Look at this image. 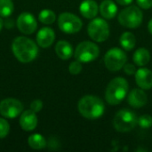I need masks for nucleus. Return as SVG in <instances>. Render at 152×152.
Listing matches in <instances>:
<instances>
[{"label": "nucleus", "instance_id": "1", "mask_svg": "<svg viewBox=\"0 0 152 152\" xmlns=\"http://www.w3.org/2000/svg\"><path fill=\"white\" fill-rule=\"evenodd\" d=\"M12 51L15 58L22 63L34 61L38 54L37 44L26 37H17L12 41Z\"/></svg>", "mask_w": 152, "mask_h": 152}, {"label": "nucleus", "instance_id": "2", "mask_svg": "<svg viewBox=\"0 0 152 152\" xmlns=\"http://www.w3.org/2000/svg\"><path fill=\"white\" fill-rule=\"evenodd\" d=\"M77 109L79 113L85 118L96 119L103 115L105 106L99 97L94 95H86L78 102Z\"/></svg>", "mask_w": 152, "mask_h": 152}, {"label": "nucleus", "instance_id": "3", "mask_svg": "<svg viewBox=\"0 0 152 152\" xmlns=\"http://www.w3.org/2000/svg\"><path fill=\"white\" fill-rule=\"evenodd\" d=\"M128 89H129V85L125 78L115 77L109 83L106 88V92H105L106 102L110 105L119 104L127 95Z\"/></svg>", "mask_w": 152, "mask_h": 152}, {"label": "nucleus", "instance_id": "4", "mask_svg": "<svg viewBox=\"0 0 152 152\" xmlns=\"http://www.w3.org/2000/svg\"><path fill=\"white\" fill-rule=\"evenodd\" d=\"M138 124L136 114L128 109L120 110L114 118L113 125L115 129L119 133H127L132 131Z\"/></svg>", "mask_w": 152, "mask_h": 152}, {"label": "nucleus", "instance_id": "5", "mask_svg": "<svg viewBox=\"0 0 152 152\" xmlns=\"http://www.w3.org/2000/svg\"><path fill=\"white\" fill-rule=\"evenodd\" d=\"M143 19L142 12L135 5H130L120 12L118 14L119 23L128 28H135L139 27Z\"/></svg>", "mask_w": 152, "mask_h": 152}, {"label": "nucleus", "instance_id": "6", "mask_svg": "<svg viewBox=\"0 0 152 152\" xmlns=\"http://www.w3.org/2000/svg\"><path fill=\"white\" fill-rule=\"evenodd\" d=\"M100 54V49L98 45L90 41H84L78 44L77 46L74 55L77 61L87 63L94 61Z\"/></svg>", "mask_w": 152, "mask_h": 152}, {"label": "nucleus", "instance_id": "7", "mask_svg": "<svg viewBox=\"0 0 152 152\" xmlns=\"http://www.w3.org/2000/svg\"><path fill=\"white\" fill-rule=\"evenodd\" d=\"M87 32L93 40L100 43L108 39L110 36V28L106 20L101 18H95L89 23Z\"/></svg>", "mask_w": 152, "mask_h": 152}, {"label": "nucleus", "instance_id": "8", "mask_svg": "<svg viewBox=\"0 0 152 152\" xmlns=\"http://www.w3.org/2000/svg\"><path fill=\"white\" fill-rule=\"evenodd\" d=\"M58 26L66 34H75L80 31L82 20L77 15L70 12H62L58 17Z\"/></svg>", "mask_w": 152, "mask_h": 152}, {"label": "nucleus", "instance_id": "9", "mask_svg": "<svg viewBox=\"0 0 152 152\" xmlns=\"http://www.w3.org/2000/svg\"><path fill=\"white\" fill-rule=\"evenodd\" d=\"M127 61V56L123 50L119 48H111L104 56V63L106 68L110 71L120 70Z\"/></svg>", "mask_w": 152, "mask_h": 152}, {"label": "nucleus", "instance_id": "10", "mask_svg": "<svg viewBox=\"0 0 152 152\" xmlns=\"http://www.w3.org/2000/svg\"><path fill=\"white\" fill-rule=\"evenodd\" d=\"M23 110L22 103L14 98H7L0 102V114L6 118H15Z\"/></svg>", "mask_w": 152, "mask_h": 152}, {"label": "nucleus", "instance_id": "11", "mask_svg": "<svg viewBox=\"0 0 152 152\" xmlns=\"http://www.w3.org/2000/svg\"><path fill=\"white\" fill-rule=\"evenodd\" d=\"M16 24L18 29L25 35L33 34L37 28V23L34 15L27 12H22L19 15Z\"/></svg>", "mask_w": 152, "mask_h": 152}, {"label": "nucleus", "instance_id": "12", "mask_svg": "<svg viewBox=\"0 0 152 152\" xmlns=\"http://www.w3.org/2000/svg\"><path fill=\"white\" fill-rule=\"evenodd\" d=\"M37 45L42 48H47L53 45L55 39V33L53 28L45 27L39 29L36 37Z\"/></svg>", "mask_w": 152, "mask_h": 152}, {"label": "nucleus", "instance_id": "13", "mask_svg": "<svg viewBox=\"0 0 152 152\" xmlns=\"http://www.w3.org/2000/svg\"><path fill=\"white\" fill-rule=\"evenodd\" d=\"M20 126L26 132L33 131L37 126V118L36 112L31 110L21 112L20 117Z\"/></svg>", "mask_w": 152, "mask_h": 152}, {"label": "nucleus", "instance_id": "14", "mask_svg": "<svg viewBox=\"0 0 152 152\" xmlns=\"http://www.w3.org/2000/svg\"><path fill=\"white\" fill-rule=\"evenodd\" d=\"M135 81L138 86L144 90L152 88V71L146 68H141L135 72Z\"/></svg>", "mask_w": 152, "mask_h": 152}, {"label": "nucleus", "instance_id": "15", "mask_svg": "<svg viewBox=\"0 0 152 152\" xmlns=\"http://www.w3.org/2000/svg\"><path fill=\"white\" fill-rule=\"evenodd\" d=\"M147 94L142 89H133L127 97L128 104L133 108H142L147 103Z\"/></svg>", "mask_w": 152, "mask_h": 152}, {"label": "nucleus", "instance_id": "16", "mask_svg": "<svg viewBox=\"0 0 152 152\" xmlns=\"http://www.w3.org/2000/svg\"><path fill=\"white\" fill-rule=\"evenodd\" d=\"M80 13L86 19L95 18L98 14V5L94 0H84L79 6Z\"/></svg>", "mask_w": 152, "mask_h": 152}, {"label": "nucleus", "instance_id": "17", "mask_svg": "<svg viewBox=\"0 0 152 152\" xmlns=\"http://www.w3.org/2000/svg\"><path fill=\"white\" fill-rule=\"evenodd\" d=\"M55 53L60 59L65 61L69 60L73 55V48L69 42L65 40H61L57 42L55 45Z\"/></svg>", "mask_w": 152, "mask_h": 152}, {"label": "nucleus", "instance_id": "18", "mask_svg": "<svg viewBox=\"0 0 152 152\" xmlns=\"http://www.w3.org/2000/svg\"><path fill=\"white\" fill-rule=\"evenodd\" d=\"M102 16L105 19H113L118 12V6L112 0H104L99 7Z\"/></svg>", "mask_w": 152, "mask_h": 152}, {"label": "nucleus", "instance_id": "19", "mask_svg": "<svg viewBox=\"0 0 152 152\" xmlns=\"http://www.w3.org/2000/svg\"><path fill=\"white\" fill-rule=\"evenodd\" d=\"M133 59L136 65L142 67L149 63V61L151 60V53L145 48H139L134 53Z\"/></svg>", "mask_w": 152, "mask_h": 152}, {"label": "nucleus", "instance_id": "20", "mask_svg": "<svg viewBox=\"0 0 152 152\" xmlns=\"http://www.w3.org/2000/svg\"><path fill=\"white\" fill-rule=\"evenodd\" d=\"M121 46L126 50V51H130L134 49L136 44V38L135 36L131 33V32H125L121 35L120 39H119Z\"/></svg>", "mask_w": 152, "mask_h": 152}, {"label": "nucleus", "instance_id": "21", "mask_svg": "<svg viewBox=\"0 0 152 152\" xmlns=\"http://www.w3.org/2000/svg\"><path fill=\"white\" fill-rule=\"evenodd\" d=\"M28 143L33 150H42L46 147V141L40 134H33L28 139Z\"/></svg>", "mask_w": 152, "mask_h": 152}, {"label": "nucleus", "instance_id": "22", "mask_svg": "<svg viewBox=\"0 0 152 152\" xmlns=\"http://www.w3.org/2000/svg\"><path fill=\"white\" fill-rule=\"evenodd\" d=\"M38 20L43 24L49 25V24H53L55 21L56 15H55V13L52 10H50V9H44V10H42L39 12Z\"/></svg>", "mask_w": 152, "mask_h": 152}, {"label": "nucleus", "instance_id": "23", "mask_svg": "<svg viewBox=\"0 0 152 152\" xmlns=\"http://www.w3.org/2000/svg\"><path fill=\"white\" fill-rule=\"evenodd\" d=\"M14 9V5L12 0H0V16L9 17Z\"/></svg>", "mask_w": 152, "mask_h": 152}, {"label": "nucleus", "instance_id": "24", "mask_svg": "<svg viewBox=\"0 0 152 152\" xmlns=\"http://www.w3.org/2000/svg\"><path fill=\"white\" fill-rule=\"evenodd\" d=\"M138 125L142 128H150L152 126V117L151 115L145 114L138 118Z\"/></svg>", "mask_w": 152, "mask_h": 152}, {"label": "nucleus", "instance_id": "25", "mask_svg": "<svg viewBox=\"0 0 152 152\" xmlns=\"http://www.w3.org/2000/svg\"><path fill=\"white\" fill-rule=\"evenodd\" d=\"M10 131V126L6 119L0 118V139H4Z\"/></svg>", "mask_w": 152, "mask_h": 152}, {"label": "nucleus", "instance_id": "26", "mask_svg": "<svg viewBox=\"0 0 152 152\" xmlns=\"http://www.w3.org/2000/svg\"><path fill=\"white\" fill-rule=\"evenodd\" d=\"M69 70L70 74H72V75H78L82 70L81 62L78 61H72L69 66Z\"/></svg>", "mask_w": 152, "mask_h": 152}, {"label": "nucleus", "instance_id": "27", "mask_svg": "<svg viewBox=\"0 0 152 152\" xmlns=\"http://www.w3.org/2000/svg\"><path fill=\"white\" fill-rule=\"evenodd\" d=\"M43 109V102L41 100H35L30 103V110L34 112H39Z\"/></svg>", "mask_w": 152, "mask_h": 152}, {"label": "nucleus", "instance_id": "28", "mask_svg": "<svg viewBox=\"0 0 152 152\" xmlns=\"http://www.w3.org/2000/svg\"><path fill=\"white\" fill-rule=\"evenodd\" d=\"M123 68H124V71L126 75H134L136 72L135 66L133 64H125Z\"/></svg>", "mask_w": 152, "mask_h": 152}, {"label": "nucleus", "instance_id": "29", "mask_svg": "<svg viewBox=\"0 0 152 152\" xmlns=\"http://www.w3.org/2000/svg\"><path fill=\"white\" fill-rule=\"evenodd\" d=\"M137 3L142 9H150L152 7V0H137Z\"/></svg>", "mask_w": 152, "mask_h": 152}, {"label": "nucleus", "instance_id": "30", "mask_svg": "<svg viewBox=\"0 0 152 152\" xmlns=\"http://www.w3.org/2000/svg\"><path fill=\"white\" fill-rule=\"evenodd\" d=\"M116 1L121 5H128L133 2V0H116Z\"/></svg>", "mask_w": 152, "mask_h": 152}, {"label": "nucleus", "instance_id": "31", "mask_svg": "<svg viewBox=\"0 0 152 152\" xmlns=\"http://www.w3.org/2000/svg\"><path fill=\"white\" fill-rule=\"evenodd\" d=\"M148 29H149V32L152 35V19L148 23Z\"/></svg>", "mask_w": 152, "mask_h": 152}, {"label": "nucleus", "instance_id": "32", "mask_svg": "<svg viewBox=\"0 0 152 152\" xmlns=\"http://www.w3.org/2000/svg\"><path fill=\"white\" fill-rule=\"evenodd\" d=\"M3 26H4V21H3V20H2V18H1V16H0V31H1Z\"/></svg>", "mask_w": 152, "mask_h": 152}]
</instances>
